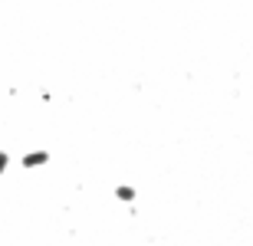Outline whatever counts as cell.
<instances>
[{
  "label": "cell",
  "mask_w": 253,
  "mask_h": 246,
  "mask_svg": "<svg viewBox=\"0 0 253 246\" xmlns=\"http://www.w3.org/2000/svg\"><path fill=\"white\" fill-rule=\"evenodd\" d=\"M115 200H119V204H135V200H138V190L131 187V184H115Z\"/></svg>",
  "instance_id": "obj_2"
},
{
  "label": "cell",
  "mask_w": 253,
  "mask_h": 246,
  "mask_svg": "<svg viewBox=\"0 0 253 246\" xmlns=\"http://www.w3.org/2000/svg\"><path fill=\"white\" fill-rule=\"evenodd\" d=\"M49 158H53V154H49L46 148H37V151H27L23 158H20V168H23V171H37V168H46V164H49Z\"/></svg>",
  "instance_id": "obj_1"
},
{
  "label": "cell",
  "mask_w": 253,
  "mask_h": 246,
  "mask_svg": "<svg viewBox=\"0 0 253 246\" xmlns=\"http://www.w3.org/2000/svg\"><path fill=\"white\" fill-rule=\"evenodd\" d=\"M7 171H10V151H7V148H0V177H3Z\"/></svg>",
  "instance_id": "obj_3"
},
{
  "label": "cell",
  "mask_w": 253,
  "mask_h": 246,
  "mask_svg": "<svg viewBox=\"0 0 253 246\" xmlns=\"http://www.w3.org/2000/svg\"><path fill=\"white\" fill-rule=\"evenodd\" d=\"M27 246H30V243H27Z\"/></svg>",
  "instance_id": "obj_4"
}]
</instances>
